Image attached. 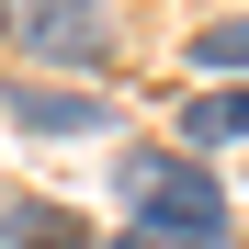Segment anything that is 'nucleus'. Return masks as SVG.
I'll return each instance as SVG.
<instances>
[{"instance_id":"6","label":"nucleus","mask_w":249,"mask_h":249,"mask_svg":"<svg viewBox=\"0 0 249 249\" xmlns=\"http://www.w3.org/2000/svg\"><path fill=\"white\" fill-rule=\"evenodd\" d=\"M23 249H79V215H23Z\"/></svg>"},{"instance_id":"1","label":"nucleus","mask_w":249,"mask_h":249,"mask_svg":"<svg viewBox=\"0 0 249 249\" xmlns=\"http://www.w3.org/2000/svg\"><path fill=\"white\" fill-rule=\"evenodd\" d=\"M113 193H124V215L147 227V249H215L227 238V193L204 181V159H181V147H124Z\"/></svg>"},{"instance_id":"5","label":"nucleus","mask_w":249,"mask_h":249,"mask_svg":"<svg viewBox=\"0 0 249 249\" xmlns=\"http://www.w3.org/2000/svg\"><path fill=\"white\" fill-rule=\"evenodd\" d=\"M193 68H249V12L238 23H204L193 34Z\"/></svg>"},{"instance_id":"2","label":"nucleus","mask_w":249,"mask_h":249,"mask_svg":"<svg viewBox=\"0 0 249 249\" xmlns=\"http://www.w3.org/2000/svg\"><path fill=\"white\" fill-rule=\"evenodd\" d=\"M23 46H34V57H79V68H102L113 23H102V12H79V0H46V12H23Z\"/></svg>"},{"instance_id":"3","label":"nucleus","mask_w":249,"mask_h":249,"mask_svg":"<svg viewBox=\"0 0 249 249\" xmlns=\"http://www.w3.org/2000/svg\"><path fill=\"white\" fill-rule=\"evenodd\" d=\"M12 113L34 124V136H102L113 102H91V91H12Z\"/></svg>"},{"instance_id":"7","label":"nucleus","mask_w":249,"mask_h":249,"mask_svg":"<svg viewBox=\"0 0 249 249\" xmlns=\"http://www.w3.org/2000/svg\"><path fill=\"white\" fill-rule=\"evenodd\" d=\"M113 249H147V238H113Z\"/></svg>"},{"instance_id":"4","label":"nucleus","mask_w":249,"mask_h":249,"mask_svg":"<svg viewBox=\"0 0 249 249\" xmlns=\"http://www.w3.org/2000/svg\"><path fill=\"white\" fill-rule=\"evenodd\" d=\"M215 136H249V91H215V102H181V147H215Z\"/></svg>"}]
</instances>
